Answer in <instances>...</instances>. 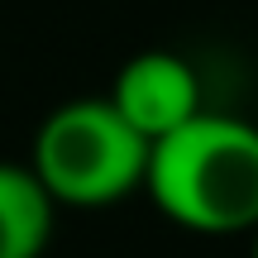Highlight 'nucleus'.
I'll return each instance as SVG.
<instances>
[{
  "mask_svg": "<svg viewBox=\"0 0 258 258\" xmlns=\"http://www.w3.org/2000/svg\"><path fill=\"white\" fill-rule=\"evenodd\" d=\"M144 191L191 234L258 230V124L201 110L148 153Z\"/></svg>",
  "mask_w": 258,
  "mask_h": 258,
  "instance_id": "nucleus-1",
  "label": "nucleus"
},
{
  "mask_svg": "<svg viewBox=\"0 0 258 258\" xmlns=\"http://www.w3.org/2000/svg\"><path fill=\"white\" fill-rule=\"evenodd\" d=\"M148 144L101 96L62 101L34 134L29 172L43 182L57 211H105L120 206L148 177Z\"/></svg>",
  "mask_w": 258,
  "mask_h": 258,
  "instance_id": "nucleus-2",
  "label": "nucleus"
},
{
  "mask_svg": "<svg viewBox=\"0 0 258 258\" xmlns=\"http://www.w3.org/2000/svg\"><path fill=\"white\" fill-rule=\"evenodd\" d=\"M105 101L124 115L148 144L177 134L186 120L201 115V82H196V67L182 53H167V48H148L134 53L120 67L110 96Z\"/></svg>",
  "mask_w": 258,
  "mask_h": 258,
  "instance_id": "nucleus-3",
  "label": "nucleus"
},
{
  "mask_svg": "<svg viewBox=\"0 0 258 258\" xmlns=\"http://www.w3.org/2000/svg\"><path fill=\"white\" fill-rule=\"evenodd\" d=\"M57 225V206L29 163L0 158V258H43Z\"/></svg>",
  "mask_w": 258,
  "mask_h": 258,
  "instance_id": "nucleus-4",
  "label": "nucleus"
},
{
  "mask_svg": "<svg viewBox=\"0 0 258 258\" xmlns=\"http://www.w3.org/2000/svg\"><path fill=\"white\" fill-rule=\"evenodd\" d=\"M249 258H258V230H253V253H249Z\"/></svg>",
  "mask_w": 258,
  "mask_h": 258,
  "instance_id": "nucleus-5",
  "label": "nucleus"
}]
</instances>
